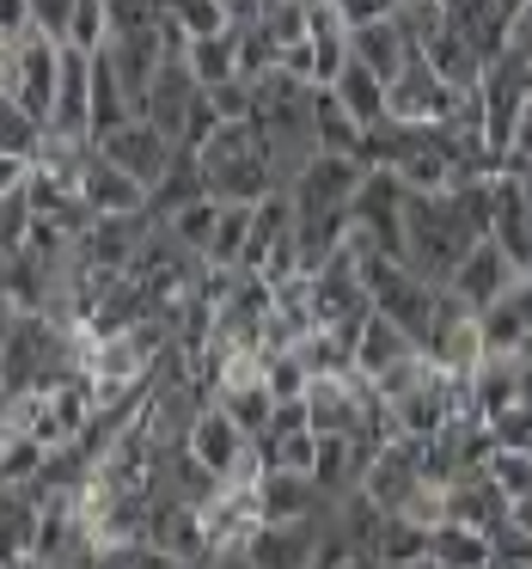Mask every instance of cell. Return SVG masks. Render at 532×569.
Returning a JSON list of instances; mask_svg holds the SVG:
<instances>
[{
  "label": "cell",
  "instance_id": "cell-13",
  "mask_svg": "<svg viewBox=\"0 0 532 569\" xmlns=\"http://www.w3.org/2000/svg\"><path fill=\"white\" fill-rule=\"evenodd\" d=\"M490 483H495L502 496H520V502H526V496H532V453L502 447V453L490 459Z\"/></svg>",
  "mask_w": 532,
  "mask_h": 569
},
{
  "label": "cell",
  "instance_id": "cell-3",
  "mask_svg": "<svg viewBox=\"0 0 532 569\" xmlns=\"http://www.w3.org/2000/svg\"><path fill=\"white\" fill-rule=\"evenodd\" d=\"M508 288H514V270H508V251L495 246V239L471 246V258L459 263V276H453V295L465 300L471 312H495V307L508 300Z\"/></svg>",
  "mask_w": 532,
  "mask_h": 569
},
{
  "label": "cell",
  "instance_id": "cell-12",
  "mask_svg": "<svg viewBox=\"0 0 532 569\" xmlns=\"http://www.w3.org/2000/svg\"><path fill=\"white\" fill-rule=\"evenodd\" d=\"M251 221H258V209H221V227H214V246L209 258L214 263H239L251 246Z\"/></svg>",
  "mask_w": 532,
  "mask_h": 569
},
{
  "label": "cell",
  "instance_id": "cell-6",
  "mask_svg": "<svg viewBox=\"0 0 532 569\" xmlns=\"http://www.w3.org/2000/svg\"><path fill=\"white\" fill-rule=\"evenodd\" d=\"M80 197H87V209L99 214H141L148 209V190L135 184L129 172H117L111 160H87L80 166Z\"/></svg>",
  "mask_w": 532,
  "mask_h": 569
},
{
  "label": "cell",
  "instance_id": "cell-2",
  "mask_svg": "<svg viewBox=\"0 0 532 569\" xmlns=\"http://www.w3.org/2000/svg\"><path fill=\"white\" fill-rule=\"evenodd\" d=\"M324 532L319 520H288V527H258L245 545V563L251 569H312L324 551Z\"/></svg>",
  "mask_w": 532,
  "mask_h": 569
},
{
  "label": "cell",
  "instance_id": "cell-11",
  "mask_svg": "<svg viewBox=\"0 0 532 569\" xmlns=\"http://www.w3.org/2000/svg\"><path fill=\"white\" fill-rule=\"evenodd\" d=\"M434 563L441 569H490V539L471 532V527L441 520V527H434Z\"/></svg>",
  "mask_w": 532,
  "mask_h": 569
},
{
  "label": "cell",
  "instance_id": "cell-9",
  "mask_svg": "<svg viewBox=\"0 0 532 569\" xmlns=\"http://www.w3.org/2000/svg\"><path fill=\"white\" fill-rule=\"evenodd\" d=\"M355 361H361V373H398L404 368V361H416L410 356V337L398 331L392 319H380V312H373L368 325H361V337H355Z\"/></svg>",
  "mask_w": 532,
  "mask_h": 569
},
{
  "label": "cell",
  "instance_id": "cell-17",
  "mask_svg": "<svg viewBox=\"0 0 532 569\" xmlns=\"http://www.w3.org/2000/svg\"><path fill=\"white\" fill-rule=\"evenodd\" d=\"M300 386V368H275V392H294Z\"/></svg>",
  "mask_w": 532,
  "mask_h": 569
},
{
  "label": "cell",
  "instance_id": "cell-16",
  "mask_svg": "<svg viewBox=\"0 0 532 569\" xmlns=\"http://www.w3.org/2000/svg\"><path fill=\"white\" fill-rule=\"evenodd\" d=\"M514 153H520V160H532V99H526V111H520V129H514Z\"/></svg>",
  "mask_w": 532,
  "mask_h": 569
},
{
  "label": "cell",
  "instance_id": "cell-8",
  "mask_svg": "<svg viewBox=\"0 0 532 569\" xmlns=\"http://www.w3.org/2000/svg\"><path fill=\"white\" fill-rule=\"evenodd\" d=\"M190 453H197V466H209L214 478H227V471L245 459V429H239L227 410H209V417L190 422Z\"/></svg>",
  "mask_w": 532,
  "mask_h": 569
},
{
  "label": "cell",
  "instance_id": "cell-10",
  "mask_svg": "<svg viewBox=\"0 0 532 569\" xmlns=\"http://www.w3.org/2000/svg\"><path fill=\"white\" fill-rule=\"evenodd\" d=\"M135 233H141L135 214H104V221L87 227V239H80V258H87L92 270H123L129 251H135Z\"/></svg>",
  "mask_w": 532,
  "mask_h": 569
},
{
  "label": "cell",
  "instance_id": "cell-5",
  "mask_svg": "<svg viewBox=\"0 0 532 569\" xmlns=\"http://www.w3.org/2000/svg\"><path fill=\"white\" fill-rule=\"evenodd\" d=\"M446 104H459V99L441 87V74H434L422 56H410V68L392 80V123H404V129L410 123H434Z\"/></svg>",
  "mask_w": 532,
  "mask_h": 569
},
{
  "label": "cell",
  "instance_id": "cell-4",
  "mask_svg": "<svg viewBox=\"0 0 532 569\" xmlns=\"http://www.w3.org/2000/svg\"><path fill=\"white\" fill-rule=\"evenodd\" d=\"M324 502L319 478H307V471H263L258 478V515L263 527H288V520H312Z\"/></svg>",
  "mask_w": 532,
  "mask_h": 569
},
{
  "label": "cell",
  "instance_id": "cell-18",
  "mask_svg": "<svg viewBox=\"0 0 532 569\" xmlns=\"http://www.w3.org/2000/svg\"><path fill=\"white\" fill-rule=\"evenodd\" d=\"M214 569H251V563H245V557H221Z\"/></svg>",
  "mask_w": 532,
  "mask_h": 569
},
{
  "label": "cell",
  "instance_id": "cell-1",
  "mask_svg": "<svg viewBox=\"0 0 532 569\" xmlns=\"http://www.w3.org/2000/svg\"><path fill=\"white\" fill-rule=\"evenodd\" d=\"M99 160H111L117 172H129L141 190H148V197H153V190H160L165 178L178 172V166H172V141H165L160 129L148 123V117H135V123L117 129L111 141H99Z\"/></svg>",
  "mask_w": 532,
  "mask_h": 569
},
{
  "label": "cell",
  "instance_id": "cell-14",
  "mask_svg": "<svg viewBox=\"0 0 532 569\" xmlns=\"http://www.w3.org/2000/svg\"><path fill=\"white\" fill-rule=\"evenodd\" d=\"M31 148H38V117H26L7 99V160H31Z\"/></svg>",
  "mask_w": 532,
  "mask_h": 569
},
{
  "label": "cell",
  "instance_id": "cell-15",
  "mask_svg": "<svg viewBox=\"0 0 532 569\" xmlns=\"http://www.w3.org/2000/svg\"><path fill=\"white\" fill-rule=\"evenodd\" d=\"M31 471H38V435L7 447V478H31Z\"/></svg>",
  "mask_w": 532,
  "mask_h": 569
},
{
  "label": "cell",
  "instance_id": "cell-7",
  "mask_svg": "<svg viewBox=\"0 0 532 569\" xmlns=\"http://www.w3.org/2000/svg\"><path fill=\"white\" fill-rule=\"evenodd\" d=\"M337 99H343V111L361 123V136H373V129H385L392 123V87H385L373 68H361L355 56H349V68H343V80H337Z\"/></svg>",
  "mask_w": 532,
  "mask_h": 569
}]
</instances>
